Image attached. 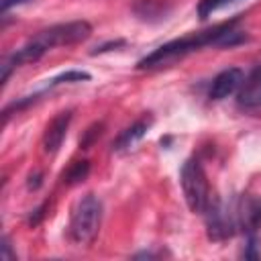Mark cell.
Masks as SVG:
<instances>
[{
    "label": "cell",
    "instance_id": "obj_8",
    "mask_svg": "<svg viewBox=\"0 0 261 261\" xmlns=\"http://www.w3.org/2000/svg\"><path fill=\"white\" fill-rule=\"evenodd\" d=\"M243 80H245L243 69H239V67L222 69V71L212 80V86H210V98H212V100H224V98H228L230 94L239 92Z\"/></svg>",
    "mask_w": 261,
    "mask_h": 261
},
{
    "label": "cell",
    "instance_id": "obj_17",
    "mask_svg": "<svg viewBox=\"0 0 261 261\" xmlns=\"http://www.w3.org/2000/svg\"><path fill=\"white\" fill-rule=\"evenodd\" d=\"M0 247H2V259H4V261H8V259H14V257H16V255L10 251L8 237H2V245H0Z\"/></svg>",
    "mask_w": 261,
    "mask_h": 261
},
{
    "label": "cell",
    "instance_id": "obj_1",
    "mask_svg": "<svg viewBox=\"0 0 261 261\" xmlns=\"http://www.w3.org/2000/svg\"><path fill=\"white\" fill-rule=\"evenodd\" d=\"M234 24H237V18L228 20V22H220V24H214L212 29H206V31H200V33H194V35H188V37H181V39H173L161 47H157L153 53L145 55L137 67L139 69H155V67H163V65H169L202 47H230V45H237L241 43L245 37L241 35V31H234Z\"/></svg>",
    "mask_w": 261,
    "mask_h": 261
},
{
    "label": "cell",
    "instance_id": "obj_11",
    "mask_svg": "<svg viewBox=\"0 0 261 261\" xmlns=\"http://www.w3.org/2000/svg\"><path fill=\"white\" fill-rule=\"evenodd\" d=\"M135 12L143 20H161L169 12V6H163L159 0H141L135 4Z\"/></svg>",
    "mask_w": 261,
    "mask_h": 261
},
{
    "label": "cell",
    "instance_id": "obj_15",
    "mask_svg": "<svg viewBox=\"0 0 261 261\" xmlns=\"http://www.w3.org/2000/svg\"><path fill=\"white\" fill-rule=\"evenodd\" d=\"M100 133H102V122H96V124H92L86 133H84V137L80 139V147L82 149H88L98 137H100Z\"/></svg>",
    "mask_w": 261,
    "mask_h": 261
},
{
    "label": "cell",
    "instance_id": "obj_4",
    "mask_svg": "<svg viewBox=\"0 0 261 261\" xmlns=\"http://www.w3.org/2000/svg\"><path fill=\"white\" fill-rule=\"evenodd\" d=\"M179 184H181V190H184V198H186L188 208L194 214H204V210L208 208V204H210L212 198H210V188H208L206 173H204L202 163L198 159L192 157V159H188L181 165Z\"/></svg>",
    "mask_w": 261,
    "mask_h": 261
},
{
    "label": "cell",
    "instance_id": "obj_3",
    "mask_svg": "<svg viewBox=\"0 0 261 261\" xmlns=\"http://www.w3.org/2000/svg\"><path fill=\"white\" fill-rule=\"evenodd\" d=\"M100 222H102V202L94 194H86L75 202L71 210V218L67 226L69 241L77 247L90 245L100 230Z\"/></svg>",
    "mask_w": 261,
    "mask_h": 261
},
{
    "label": "cell",
    "instance_id": "obj_18",
    "mask_svg": "<svg viewBox=\"0 0 261 261\" xmlns=\"http://www.w3.org/2000/svg\"><path fill=\"white\" fill-rule=\"evenodd\" d=\"M24 2H29V0H2V12H6V10H8V8H12V6L24 4Z\"/></svg>",
    "mask_w": 261,
    "mask_h": 261
},
{
    "label": "cell",
    "instance_id": "obj_12",
    "mask_svg": "<svg viewBox=\"0 0 261 261\" xmlns=\"http://www.w3.org/2000/svg\"><path fill=\"white\" fill-rule=\"evenodd\" d=\"M88 173H90V163L88 161H75L65 173V184H69V186L80 184L88 177Z\"/></svg>",
    "mask_w": 261,
    "mask_h": 261
},
{
    "label": "cell",
    "instance_id": "obj_6",
    "mask_svg": "<svg viewBox=\"0 0 261 261\" xmlns=\"http://www.w3.org/2000/svg\"><path fill=\"white\" fill-rule=\"evenodd\" d=\"M237 228L243 230L247 237L257 234L261 230V200L255 196H241L232 202Z\"/></svg>",
    "mask_w": 261,
    "mask_h": 261
},
{
    "label": "cell",
    "instance_id": "obj_5",
    "mask_svg": "<svg viewBox=\"0 0 261 261\" xmlns=\"http://www.w3.org/2000/svg\"><path fill=\"white\" fill-rule=\"evenodd\" d=\"M204 216H206V230L212 241L230 239L239 230L232 204H224L220 200H210L208 208L204 210Z\"/></svg>",
    "mask_w": 261,
    "mask_h": 261
},
{
    "label": "cell",
    "instance_id": "obj_16",
    "mask_svg": "<svg viewBox=\"0 0 261 261\" xmlns=\"http://www.w3.org/2000/svg\"><path fill=\"white\" fill-rule=\"evenodd\" d=\"M45 208H47V202H45V204H41V206H39V208H37V210L31 214L29 224H33V226H35V224H39V222H41V218H43V214H45V212H43Z\"/></svg>",
    "mask_w": 261,
    "mask_h": 261
},
{
    "label": "cell",
    "instance_id": "obj_7",
    "mask_svg": "<svg viewBox=\"0 0 261 261\" xmlns=\"http://www.w3.org/2000/svg\"><path fill=\"white\" fill-rule=\"evenodd\" d=\"M69 122H71V110H65V112H59L45 128V135H43V151L47 155H55L67 135V128H69Z\"/></svg>",
    "mask_w": 261,
    "mask_h": 261
},
{
    "label": "cell",
    "instance_id": "obj_14",
    "mask_svg": "<svg viewBox=\"0 0 261 261\" xmlns=\"http://www.w3.org/2000/svg\"><path fill=\"white\" fill-rule=\"evenodd\" d=\"M230 2H234V0H200V4H198V16L204 20L212 12H216L218 8H222V6L230 4Z\"/></svg>",
    "mask_w": 261,
    "mask_h": 261
},
{
    "label": "cell",
    "instance_id": "obj_13",
    "mask_svg": "<svg viewBox=\"0 0 261 261\" xmlns=\"http://www.w3.org/2000/svg\"><path fill=\"white\" fill-rule=\"evenodd\" d=\"M88 80H90V73L71 69V71H65V73L53 77V80L47 84V88H53V86H59V84H69V82H88Z\"/></svg>",
    "mask_w": 261,
    "mask_h": 261
},
{
    "label": "cell",
    "instance_id": "obj_9",
    "mask_svg": "<svg viewBox=\"0 0 261 261\" xmlns=\"http://www.w3.org/2000/svg\"><path fill=\"white\" fill-rule=\"evenodd\" d=\"M237 100L245 108H261V67L253 69L241 84Z\"/></svg>",
    "mask_w": 261,
    "mask_h": 261
},
{
    "label": "cell",
    "instance_id": "obj_10",
    "mask_svg": "<svg viewBox=\"0 0 261 261\" xmlns=\"http://www.w3.org/2000/svg\"><path fill=\"white\" fill-rule=\"evenodd\" d=\"M151 124H153V118H151V116H143V118H139L137 122H133L130 126H126V128L116 137V141L112 143V151H126V149H130V147H135V145L147 135V130H149Z\"/></svg>",
    "mask_w": 261,
    "mask_h": 261
},
{
    "label": "cell",
    "instance_id": "obj_2",
    "mask_svg": "<svg viewBox=\"0 0 261 261\" xmlns=\"http://www.w3.org/2000/svg\"><path fill=\"white\" fill-rule=\"evenodd\" d=\"M92 27L86 20H71V22H61V24H53L45 31H41L37 37H33L31 41H27L16 53L4 57L2 61V82L8 80L10 71L22 63H35L39 61L47 51L55 49V47H67V45H75L82 43L90 37Z\"/></svg>",
    "mask_w": 261,
    "mask_h": 261
}]
</instances>
